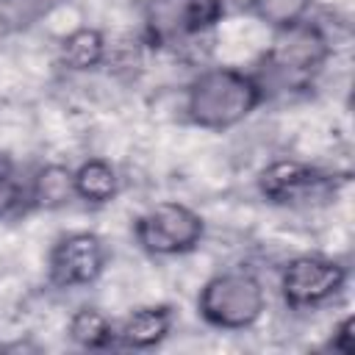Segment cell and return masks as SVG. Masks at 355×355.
I'll list each match as a JSON object with an SVG mask.
<instances>
[{"instance_id":"cell-1","label":"cell","mask_w":355,"mask_h":355,"mask_svg":"<svg viewBox=\"0 0 355 355\" xmlns=\"http://www.w3.org/2000/svg\"><path fill=\"white\" fill-rule=\"evenodd\" d=\"M263 103V89L252 72L236 67L202 69L186 92V114L197 128L227 130L244 122Z\"/></svg>"},{"instance_id":"cell-2","label":"cell","mask_w":355,"mask_h":355,"mask_svg":"<svg viewBox=\"0 0 355 355\" xmlns=\"http://www.w3.org/2000/svg\"><path fill=\"white\" fill-rule=\"evenodd\" d=\"M330 58V39L327 33L308 22H291L277 28L272 47L263 55V67L255 75L263 97L266 92H294L308 89L313 75L322 69V64Z\"/></svg>"},{"instance_id":"cell-3","label":"cell","mask_w":355,"mask_h":355,"mask_svg":"<svg viewBox=\"0 0 355 355\" xmlns=\"http://www.w3.org/2000/svg\"><path fill=\"white\" fill-rule=\"evenodd\" d=\"M266 308V291L252 272L230 269L205 280L197 297V313L216 330L252 327Z\"/></svg>"},{"instance_id":"cell-4","label":"cell","mask_w":355,"mask_h":355,"mask_svg":"<svg viewBox=\"0 0 355 355\" xmlns=\"http://www.w3.org/2000/svg\"><path fill=\"white\" fill-rule=\"evenodd\" d=\"M139 247L150 255H183L200 247L205 236L202 216L183 202H155L133 222Z\"/></svg>"},{"instance_id":"cell-5","label":"cell","mask_w":355,"mask_h":355,"mask_svg":"<svg viewBox=\"0 0 355 355\" xmlns=\"http://www.w3.org/2000/svg\"><path fill=\"white\" fill-rule=\"evenodd\" d=\"M222 17V0H150L144 31L155 47H178L214 31Z\"/></svg>"},{"instance_id":"cell-6","label":"cell","mask_w":355,"mask_h":355,"mask_svg":"<svg viewBox=\"0 0 355 355\" xmlns=\"http://www.w3.org/2000/svg\"><path fill=\"white\" fill-rule=\"evenodd\" d=\"M338 183L341 180L336 175L291 158L272 161L258 172V191L263 194V200L286 208L327 202L336 194Z\"/></svg>"},{"instance_id":"cell-7","label":"cell","mask_w":355,"mask_h":355,"mask_svg":"<svg viewBox=\"0 0 355 355\" xmlns=\"http://www.w3.org/2000/svg\"><path fill=\"white\" fill-rule=\"evenodd\" d=\"M347 286V269L324 255H297L280 269V294L288 308L308 311L330 302Z\"/></svg>"},{"instance_id":"cell-8","label":"cell","mask_w":355,"mask_h":355,"mask_svg":"<svg viewBox=\"0 0 355 355\" xmlns=\"http://www.w3.org/2000/svg\"><path fill=\"white\" fill-rule=\"evenodd\" d=\"M105 269V244L97 233L72 230L55 239L47 255V277L55 288H80Z\"/></svg>"},{"instance_id":"cell-9","label":"cell","mask_w":355,"mask_h":355,"mask_svg":"<svg viewBox=\"0 0 355 355\" xmlns=\"http://www.w3.org/2000/svg\"><path fill=\"white\" fill-rule=\"evenodd\" d=\"M175 324V313L169 305H139L116 324V344L130 349H153L158 347Z\"/></svg>"},{"instance_id":"cell-10","label":"cell","mask_w":355,"mask_h":355,"mask_svg":"<svg viewBox=\"0 0 355 355\" xmlns=\"http://www.w3.org/2000/svg\"><path fill=\"white\" fill-rule=\"evenodd\" d=\"M75 197L89 205H105L119 194V175L105 158H89L72 169Z\"/></svg>"},{"instance_id":"cell-11","label":"cell","mask_w":355,"mask_h":355,"mask_svg":"<svg viewBox=\"0 0 355 355\" xmlns=\"http://www.w3.org/2000/svg\"><path fill=\"white\" fill-rule=\"evenodd\" d=\"M105 36L97 28H75L58 44V58L72 72L97 69L105 61Z\"/></svg>"},{"instance_id":"cell-12","label":"cell","mask_w":355,"mask_h":355,"mask_svg":"<svg viewBox=\"0 0 355 355\" xmlns=\"http://www.w3.org/2000/svg\"><path fill=\"white\" fill-rule=\"evenodd\" d=\"M72 197H75L72 169H67L61 164L42 166L28 183V202H33L39 208H61V205L72 202Z\"/></svg>"},{"instance_id":"cell-13","label":"cell","mask_w":355,"mask_h":355,"mask_svg":"<svg viewBox=\"0 0 355 355\" xmlns=\"http://www.w3.org/2000/svg\"><path fill=\"white\" fill-rule=\"evenodd\" d=\"M67 333L83 349H108L116 344V324L100 308L92 305H83L72 313Z\"/></svg>"},{"instance_id":"cell-14","label":"cell","mask_w":355,"mask_h":355,"mask_svg":"<svg viewBox=\"0 0 355 355\" xmlns=\"http://www.w3.org/2000/svg\"><path fill=\"white\" fill-rule=\"evenodd\" d=\"M58 0H0V28L8 33H19L42 22Z\"/></svg>"},{"instance_id":"cell-15","label":"cell","mask_w":355,"mask_h":355,"mask_svg":"<svg viewBox=\"0 0 355 355\" xmlns=\"http://www.w3.org/2000/svg\"><path fill=\"white\" fill-rule=\"evenodd\" d=\"M28 202V183L8 155H0V219L17 214Z\"/></svg>"},{"instance_id":"cell-16","label":"cell","mask_w":355,"mask_h":355,"mask_svg":"<svg viewBox=\"0 0 355 355\" xmlns=\"http://www.w3.org/2000/svg\"><path fill=\"white\" fill-rule=\"evenodd\" d=\"M308 6L311 0H250V8L255 11V17L275 28L305 19Z\"/></svg>"},{"instance_id":"cell-17","label":"cell","mask_w":355,"mask_h":355,"mask_svg":"<svg viewBox=\"0 0 355 355\" xmlns=\"http://www.w3.org/2000/svg\"><path fill=\"white\" fill-rule=\"evenodd\" d=\"M330 341L327 347L338 355H352V316H344L333 330H330Z\"/></svg>"}]
</instances>
